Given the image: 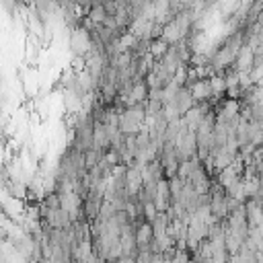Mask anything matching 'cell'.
Segmentation results:
<instances>
[{
	"label": "cell",
	"instance_id": "cell-1",
	"mask_svg": "<svg viewBox=\"0 0 263 263\" xmlns=\"http://www.w3.org/2000/svg\"><path fill=\"white\" fill-rule=\"evenodd\" d=\"M70 49L74 55H82V58L92 49V35L84 25L74 27V31L70 35Z\"/></svg>",
	"mask_w": 263,
	"mask_h": 263
},
{
	"label": "cell",
	"instance_id": "cell-2",
	"mask_svg": "<svg viewBox=\"0 0 263 263\" xmlns=\"http://www.w3.org/2000/svg\"><path fill=\"white\" fill-rule=\"evenodd\" d=\"M253 64H255V49L242 43V45L238 47V51H236V58H234V64H232V66H234L238 72H249V70L253 68Z\"/></svg>",
	"mask_w": 263,
	"mask_h": 263
}]
</instances>
